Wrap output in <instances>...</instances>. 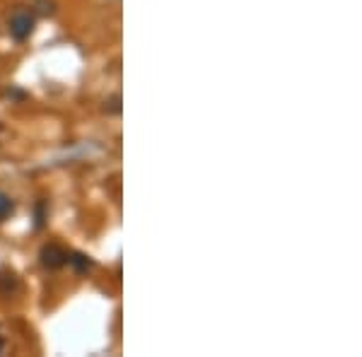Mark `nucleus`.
I'll return each instance as SVG.
<instances>
[{
  "instance_id": "nucleus-2",
  "label": "nucleus",
  "mask_w": 362,
  "mask_h": 357,
  "mask_svg": "<svg viewBox=\"0 0 362 357\" xmlns=\"http://www.w3.org/2000/svg\"><path fill=\"white\" fill-rule=\"evenodd\" d=\"M42 263L46 268H61L68 263V254L51 244V247H44V251H42Z\"/></svg>"
},
{
  "instance_id": "nucleus-3",
  "label": "nucleus",
  "mask_w": 362,
  "mask_h": 357,
  "mask_svg": "<svg viewBox=\"0 0 362 357\" xmlns=\"http://www.w3.org/2000/svg\"><path fill=\"white\" fill-rule=\"evenodd\" d=\"M13 201H10V196H5V193H0V222L8 218L10 213H13Z\"/></svg>"
},
{
  "instance_id": "nucleus-5",
  "label": "nucleus",
  "mask_w": 362,
  "mask_h": 357,
  "mask_svg": "<svg viewBox=\"0 0 362 357\" xmlns=\"http://www.w3.org/2000/svg\"><path fill=\"white\" fill-rule=\"evenodd\" d=\"M0 348H3V343H0Z\"/></svg>"
},
{
  "instance_id": "nucleus-1",
  "label": "nucleus",
  "mask_w": 362,
  "mask_h": 357,
  "mask_svg": "<svg viewBox=\"0 0 362 357\" xmlns=\"http://www.w3.org/2000/svg\"><path fill=\"white\" fill-rule=\"evenodd\" d=\"M34 29V17L29 13H15L13 20H10V34L17 39V42H25V39L32 34Z\"/></svg>"
},
{
  "instance_id": "nucleus-4",
  "label": "nucleus",
  "mask_w": 362,
  "mask_h": 357,
  "mask_svg": "<svg viewBox=\"0 0 362 357\" xmlns=\"http://www.w3.org/2000/svg\"><path fill=\"white\" fill-rule=\"evenodd\" d=\"M70 263H73L75 268H78V271H87V268H90V261L85 259V256H80V254H75L73 259H68Z\"/></svg>"
}]
</instances>
